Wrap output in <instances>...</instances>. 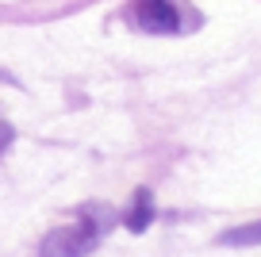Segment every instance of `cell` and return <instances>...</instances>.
Listing matches in <instances>:
<instances>
[{
    "mask_svg": "<svg viewBox=\"0 0 261 257\" xmlns=\"http://www.w3.org/2000/svg\"><path fill=\"white\" fill-rule=\"evenodd\" d=\"M92 249H96V226L77 223V226H62V230L46 234L39 257H85Z\"/></svg>",
    "mask_w": 261,
    "mask_h": 257,
    "instance_id": "1",
    "label": "cell"
},
{
    "mask_svg": "<svg viewBox=\"0 0 261 257\" xmlns=\"http://www.w3.org/2000/svg\"><path fill=\"white\" fill-rule=\"evenodd\" d=\"M150 223H154V200H150V192L142 188V192H135V208H130V215H127V230L142 234Z\"/></svg>",
    "mask_w": 261,
    "mask_h": 257,
    "instance_id": "3",
    "label": "cell"
},
{
    "mask_svg": "<svg viewBox=\"0 0 261 257\" xmlns=\"http://www.w3.org/2000/svg\"><path fill=\"white\" fill-rule=\"evenodd\" d=\"M223 246H261V219L257 223H246V226H234V230L219 234Z\"/></svg>",
    "mask_w": 261,
    "mask_h": 257,
    "instance_id": "4",
    "label": "cell"
},
{
    "mask_svg": "<svg viewBox=\"0 0 261 257\" xmlns=\"http://www.w3.org/2000/svg\"><path fill=\"white\" fill-rule=\"evenodd\" d=\"M139 23L146 31H177L180 16L173 0H139Z\"/></svg>",
    "mask_w": 261,
    "mask_h": 257,
    "instance_id": "2",
    "label": "cell"
},
{
    "mask_svg": "<svg viewBox=\"0 0 261 257\" xmlns=\"http://www.w3.org/2000/svg\"><path fill=\"white\" fill-rule=\"evenodd\" d=\"M12 138H16L12 123H8V119H0V150H8V146H12Z\"/></svg>",
    "mask_w": 261,
    "mask_h": 257,
    "instance_id": "5",
    "label": "cell"
}]
</instances>
